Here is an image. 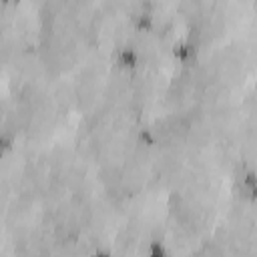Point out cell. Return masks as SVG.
I'll use <instances>...</instances> for the list:
<instances>
[{
	"instance_id": "obj_1",
	"label": "cell",
	"mask_w": 257,
	"mask_h": 257,
	"mask_svg": "<svg viewBox=\"0 0 257 257\" xmlns=\"http://www.w3.org/2000/svg\"><path fill=\"white\" fill-rule=\"evenodd\" d=\"M116 64H118L120 68H124V70L135 68V66L139 64V52H137L135 48H131V46L120 48L118 54H116Z\"/></svg>"
}]
</instances>
